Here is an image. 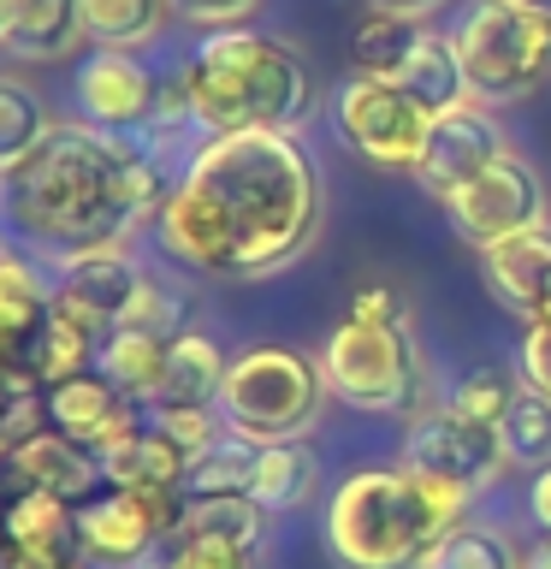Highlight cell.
<instances>
[{
    "instance_id": "obj_36",
    "label": "cell",
    "mask_w": 551,
    "mask_h": 569,
    "mask_svg": "<svg viewBox=\"0 0 551 569\" xmlns=\"http://www.w3.org/2000/svg\"><path fill=\"white\" fill-rule=\"evenodd\" d=\"M42 416H48L42 380L30 373V362H24V368H12L7 380H0V462L12 457V445H18V439H30L36 427H42Z\"/></svg>"
},
{
    "instance_id": "obj_38",
    "label": "cell",
    "mask_w": 551,
    "mask_h": 569,
    "mask_svg": "<svg viewBox=\"0 0 551 569\" xmlns=\"http://www.w3.org/2000/svg\"><path fill=\"white\" fill-rule=\"evenodd\" d=\"M515 368H522V386H528V391H540V398L551 403V315L528 320L522 350H515Z\"/></svg>"
},
{
    "instance_id": "obj_48",
    "label": "cell",
    "mask_w": 551,
    "mask_h": 569,
    "mask_svg": "<svg viewBox=\"0 0 551 569\" xmlns=\"http://www.w3.org/2000/svg\"><path fill=\"white\" fill-rule=\"evenodd\" d=\"M545 315H551V302H545Z\"/></svg>"
},
{
    "instance_id": "obj_29",
    "label": "cell",
    "mask_w": 551,
    "mask_h": 569,
    "mask_svg": "<svg viewBox=\"0 0 551 569\" xmlns=\"http://www.w3.org/2000/svg\"><path fill=\"white\" fill-rule=\"evenodd\" d=\"M256 457H261V445H249L226 427V439H213L202 457H190L184 498H249V487H256Z\"/></svg>"
},
{
    "instance_id": "obj_15",
    "label": "cell",
    "mask_w": 551,
    "mask_h": 569,
    "mask_svg": "<svg viewBox=\"0 0 551 569\" xmlns=\"http://www.w3.org/2000/svg\"><path fill=\"white\" fill-rule=\"evenodd\" d=\"M78 546L96 569H142L160 551V528L131 492L107 487L89 505H78Z\"/></svg>"
},
{
    "instance_id": "obj_41",
    "label": "cell",
    "mask_w": 551,
    "mask_h": 569,
    "mask_svg": "<svg viewBox=\"0 0 551 569\" xmlns=\"http://www.w3.org/2000/svg\"><path fill=\"white\" fill-rule=\"evenodd\" d=\"M528 505H533V522H540L551 533V469L533 475V487H528Z\"/></svg>"
},
{
    "instance_id": "obj_19",
    "label": "cell",
    "mask_w": 551,
    "mask_h": 569,
    "mask_svg": "<svg viewBox=\"0 0 551 569\" xmlns=\"http://www.w3.org/2000/svg\"><path fill=\"white\" fill-rule=\"evenodd\" d=\"M167 345H172V338H160V332H131V327H119V332L101 338L96 373L119 391V398H131V403H160V386H167Z\"/></svg>"
},
{
    "instance_id": "obj_47",
    "label": "cell",
    "mask_w": 551,
    "mask_h": 569,
    "mask_svg": "<svg viewBox=\"0 0 551 569\" xmlns=\"http://www.w3.org/2000/svg\"><path fill=\"white\" fill-rule=\"evenodd\" d=\"M0 202H7V172H0Z\"/></svg>"
},
{
    "instance_id": "obj_5",
    "label": "cell",
    "mask_w": 551,
    "mask_h": 569,
    "mask_svg": "<svg viewBox=\"0 0 551 569\" xmlns=\"http://www.w3.org/2000/svg\"><path fill=\"white\" fill-rule=\"evenodd\" d=\"M320 368H327L332 398L362 409V416H409L415 409L427 386V356L398 284H368L350 297V315L332 327Z\"/></svg>"
},
{
    "instance_id": "obj_26",
    "label": "cell",
    "mask_w": 551,
    "mask_h": 569,
    "mask_svg": "<svg viewBox=\"0 0 551 569\" xmlns=\"http://www.w3.org/2000/svg\"><path fill=\"white\" fill-rule=\"evenodd\" d=\"M53 124H60V119L48 113L42 89L24 83L18 71H0V172L24 167V160L48 142Z\"/></svg>"
},
{
    "instance_id": "obj_20",
    "label": "cell",
    "mask_w": 551,
    "mask_h": 569,
    "mask_svg": "<svg viewBox=\"0 0 551 569\" xmlns=\"http://www.w3.org/2000/svg\"><path fill=\"white\" fill-rule=\"evenodd\" d=\"M101 475H107V487H119V492H160V487H184L190 457L178 451L160 427L142 421L131 439L101 457Z\"/></svg>"
},
{
    "instance_id": "obj_11",
    "label": "cell",
    "mask_w": 551,
    "mask_h": 569,
    "mask_svg": "<svg viewBox=\"0 0 551 569\" xmlns=\"http://www.w3.org/2000/svg\"><path fill=\"white\" fill-rule=\"evenodd\" d=\"M142 273H149V261H137L131 238L78 249V256L53 261V302L107 338L124 327V315H131V302L142 291Z\"/></svg>"
},
{
    "instance_id": "obj_27",
    "label": "cell",
    "mask_w": 551,
    "mask_h": 569,
    "mask_svg": "<svg viewBox=\"0 0 551 569\" xmlns=\"http://www.w3.org/2000/svg\"><path fill=\"white\" fill-rule=\"evenodd\" d=\"M421 18H403V12H362L355 18V30H350V60L362 78H398L403 60L415 53L421 42Z\"/></svg>"
},
{
    "instance_id": "obj_23",
    "label": "cell",
    "mask_w": 551,
    "mask_h": 569,
    "mask_svg": "<svg viewBox=\"0 0 551 569\" xmlns=\"http://www.w3.org/2000/svg\"><path fill=\"white\" fill-rule=\"evenodd\" d=\"M398 83H403L421 107H433V113H451V107L474 101L469 71H462V53H457V36H451V30H433V24L421 30V42H415V53L403 60Z\"/></svg>"
},
{
    "instance_id": "obj_25",
    "label": "cell",
    "mask_w": 551,
    "mask_h": 569,
    "mask_svg": "<svg viewBox=\"0 0 551 569\" xmlns=\"http://www.w3.org/2000/svg\"><path fill=\"white\" fill-rule=\"evenodd\" d=\"M96 356H101V332L83 327L78 315H66L60 302H53L48 320H42V327H36V338H30L24 362H30L36 380H42V391H48V386H60V380H78V373H89V368H96Z\"/></svg>"
},
{
    "instance_id": "obj_46",
    "label": "cell",
    "mask_w": 551,
    "mask_h": 569,
    "mask_svg": "<svg viewBox=\"0 0 551 569\" xmlns=\"http://www.w3.org/2000/svg\"><path fill=\"white\" fill-rule=\"evenodd\" d=\"M0 36H7V0H0Z\"/></svg>"
},
{
    "instance_id": "obj_7",
    "label": "cell",
    "mask_w": 551,
    "mask_h": 569,
    "mask_svg": "<svg viewBox=\"0 0 551 569\" xmlns=\"http://www.w3.org/2000/svg\"><path fill=\"white\" fill-rule=\"evenodd\" d=\"M451 36L474 101H522L551 78V18L522 0H469Z\"/></svg>"
},
{
    "instance_id": "obj_6",
    "label": "cell",
    "mask_w": 551,
    "mask_h": 569,
    "mask_svg": "<svg viewBox=\"0 0 551 569\" xmlns=\"http://www.w3.org/2000/svg\"><path fill=\"white\" fill-rule=\"evenodd\" d=\"M327 398L332 386L320 356H302L291 345H256L231 356V373L220 386V416L249 445H284L314 433Z\"/></svg>"
},
{
    "instance_id": "obj_8",
    "label": "cell",
    "mask_w": 551,
    "mask_h": 569,
    "mask_svg": "<svg viewBox=\"0 0 551 569\" xmlns=\"http://www.w3.org/2000/svg\"><path fill=\"white\" fill-rule=\"evenodd\" d=\"M332 124L362 160L385 172H415L433 131V107H421L398 78H344L332 89Z\"/></svg>"
},
{
    "instance_id": "obj_16",
    "label": "cell",
    "mask_w": 551,
    "mask_h": 569,
    "mask_svg": "<svg viewBox=\"0 0 551 569\" xmlns=\"http://www.w3.org/2000/svg\"><path fill=\"white\" fill-rule=\"evenodd\" d=\"M7 469L18 487H30V492H53V498H66V505H89L101 487V457L89 451V445H78L71 433H60V427H36L30 439H18L12 445V457H7Z\"/></svg>"
},
{
    "instance_id": "obj_17",
    "label": "cell",
    "mask_w": 551,
    "mask_h": 569,
    "mask_svg": "<svg viewBox=\"0 0 551 569\" xmlns=\"http://www.w3.org/2000/svg\"><path fill=\"white\" fill-rule=\"evenodd\" d=\"M480 279L504 309H515L522 320H540L551 302V226L515 231V238L480 249Z\"/></svg>"
},
{
    "instance_id": "obj_45",
    "label": "cell",
    "mask_w": 551,
    "mask_h": 569,
    "mask_svg": "<svg viewBox=\"0 0 551 569\" xmlns=\"http://www.w3.org/2000/svg\"><path fill=\"white\" fill-rule=\"evenodd\" d=\"M0 546H7V505H0Z\"/></svg>"
},
{
    "instance_id": "obj_10",
    "label": "cell",
    "mask_w": 551,
    "mask_h": 569,
    "mask_svg": "<svg viewBox=\"0 0 551 569\" xmlns=\"http://www.w3.org/2000/svg\"><path fill=\"white\" fill-rule=\"evenodd\" d=\"M444 213H451L462 243L492 249V243L515 238V231L551 226V190H545V178L533 172V160L498 154L487 172H474L469 184L444 202Z\"/></svg>"
},
{
    "instance_id": "obj_40",
    "label": "cell",
    "mask_w": 551,
    "mask_h": 569,
    "mask_svg": "<svg viewBox=\"0 0 551 569\" xmlns=\"http://www.w3.org/2000/svg\"><path fill=\"white\" fill-rule=\"evenodd\" d=\"M178 18H190V24L202 30H231V24H249V12L261 7V0H167Z\"/></svg>"
},
{
    "instance_id": "obj_3",
    "label": "cell",
    "mask_w": 551,
    "mask_h": 569,
    "mask_svg": "<svg viewBox=\"0 0 551 569\" xmlns=\"http://www.w3.org/2000/svg\"><path fill=\"white\" fill-rule=\"evenodd\" d=\"M178 71H184L190 113L202 137H238V131L297 137L314 119L309 60L273 30L256 24L208 30Z\"/></svg>"
},
{
    "instance_id": "obj_30",
    "label": "cell",
    "mask_w": 551,
    "mask_h": 569,
    "mask_svg": "<svg viewBox=\"0 0 551 569\" xmlns=\"http://www.w3.org/2000/svg\"><path fill=\"white\" fill-rule=\"evenodd\" d=\"M7 540L12 546H71L78 540V505L18 487L7 498Z\"/></svg>"
},
{
    "instance_id": "obj_37",
    "label": "cell",
    "mask_w": 551,
    "mask_h": 569,
    "mask_svg": "<svg viewBox=\"0 0 551 569\" xmlns=\"http://www.w3.org/2000/svg\"><path fill=\"white\" fill-rule=\"evenodd\" d=\"M149 427H160L184 457H202L213 439H226V416L220 403H154L149 409Z\"/></svg>"
},
{
    "instance_id": "obj_14",
    "label": "cell",
    "mask_w": 551,
    "mask_h": 569,
    "mask_svg": "<svg viewBox=\"0 0 551 569\" xmlns=\"http://www.w3.org/2000/svg\"><path fill=\"white\" fill-rule=\"evenodd\" d=\"M42 403H48V427H60V433H71L78 445H89L96 457H107L113 445H124L142 427L137 421V403L119 398L101 373H78V380L48 386Z\"/></svg>"
},
{
    "instance_id": "obj_28",
    "label": "cell",
    "mask_w": 551,
    "mask_h": 569,
    "mask_svg": "<svg viewBox=\"0 0 551 569\" xmlns=\"http://www.w3.org/2000/svg\"><path fill=\"white\" fill-rule=\"evenodd\" d=\"M83 7V36L96 48H149L167 30L172 7L167 0H78Z\"/></svg>"
},
{
    "instance_id": "obj_39",
    "label": "cell",
    "mask_w": 551,
    "mask_h": 569,
    "mask_svg": "<svg viewBox=\"0 0 551 569\" xmlns=\"http://www.w3.org/2000/svg\"><path fill=\"white\" fill-rule=\"evenodd\" d=\"M0 569H89L83 546H0Z\"/></svg>"
},
{
    "instance_id": "obj_2",
    "label": "cell",
    "mask_w": 551,
    "mask_h": 569,
    "mask_svg": "<svg viewBox=\"0 0 551 569\" xmlns=\"http://www.w3.org/2000/svg\"><path fill=\"white\" fill-rule=\"evenodd\" d=\"M167 167L142 137L53 124L24 167L7 172V213L18 238L42 256H78L96 243H124L167 208Z\"/></svg>"
},
{
    "instance_id": "obj_24",
    "label": "cell",
    "mask_w": 551,
    "mask_h": 569,
    "mask_svg": "<svg viewBox=\"0 0 551 569\" xmlns=\"http://www.w3.org/2000/svg\"><path fill=\"white\" fill-rule=\"evenodd\" d=\"M226 373H231V356L220 350V338L202 332V327L178 332L167 345V386H160V403H220Z\"/></svg>"
},
{
    "instance_id": "obj_43",
    "label": "cell",
    "mask_w": 551,
    "mask_h": 569,
    "mask_svg": "<svg viewBox=\"0 0 551 569\" xmlns=\"http://www.w3.org/2000/svg\"><path fill=\"white\" fill-rule=\"evenodd\" d=\"M528 569H551V546H540V551H528Z\"/></svg>"
},
{
    "instance_id": "obj_34",
    "label": "cell",
    "mask_w": 551,
    "mask_h": 569,
    "mask_svg": "<svg viewBox=\"0 0 551 569\" xmlns=\"http://www.w3.org/2000/svg\"><path fill=\"white\" fill-rule=\"evenodd\" d=\"M433 569H528V551L492 522H462L451 540H444Z\"/></svg>"
},
{
    "instance_id": "obj_9",
    "label": "cell",
    "mask_w": 551,
    "mask_h": 569,
    "mask_svg": "<svg viewBox=\"0 0 551 569\" xmlns=\"http://www.w3.org/2000/svg\"><path fill=\"white\" fill-rule=\"evenodd\" d=\"M403 469L421 475V480H433L439 492L462 498V505H474L487 487L504 480L510 462H504V445H498V427L469 421L451 403H433V409H421V416H415V427H409Z\"/></svg>"
},
{
    "instance_id": "obj_4",
    "label": "cell",
    "mask_w": 551,
    "mask_h": 569,
    "mask_svg": "<svg viewBox=\"0 0 551 569\" xmlns=\"http://www.w3.org/2000/svg\"><path fill=\"white\" fill-rule=\"evenodd\" d=\"M469 505L433 480L398 469H355L327 498V551L338 569H433Z\"/></svg>"
},
{
    "instance_id": "obj_35",
    "label": "cell",
    "mask_w": 551,
    "mask_h": 569,
    "mask_svg": "<svg viewBox=\"0 0 551 569\" xmlns=\"http://www.w3.org/2000/svg\"><path fill=\"white\" fill-rule=\"evenodd\" d=\"M515 398H522V386H515L504 368L480 362V368H469V373H462V380L451 386V398H444V403L462 409L469 421H487V427H498V421L510 416V403H515Z\"/></svg>"
},
{
    "instance_id": "obj_18",
    "label": "cell",
    "mask_w": 551,
    "mask_h": 569,
    "mask_svg": "<svg viewBox=\"0 0 551 569\" xmlns=\"http://www.w3.org/2000/svg\"><path fill=\"white\" fill-rule=\"evenodd\" d=\"M83 36V7L78 0H7V36L0 48L18 60L42 66V60H66Z\"/></svg>"
},
{
    "instance_id": "obj_42",
    "label": "cell",
    "mask_w": 551,
    "mask_h": 569,
    "mask_svg": "<svg viewBox=\"0 0 551 569\" xmlns=\"http://www.w3.org/2000/svg\"><path fill=\"white\" fill-rule=\"evenodd\" d=\"M373 12H403V18H427L433 7H444V0H368Z\"/></svg>"
},
{
    "instance_id": "obj_31",
    "label": "cell",
    "mask_w": 551,
    "mask_h": 569,
    "mask_svg": "<svg viewBox=\"0 0 551 569\" xmlns=\"http://www.w3.org/2000/svg\"><path fill=\"white\" fill-rule=\"evenodd\" d=\"M498 445H504L510 469H528V475L551 469V403L540 398V391L522 386V398L510 403L504 421H498Z\"/></svg>"
},
{
    "instance_id": "obj_1",
    "label": "cell",
    "mask_w": 551,
    "mask_h": 569,
    "mask_svg": "<svg viewBox=\"0 0 551 569\" xmlns=\"http://www.w3.org/2000/svg\"><path fill=\"white\" fill-rule=\"evenodd\" d=\"M327 220L320 160L284 131L202 137L160 208V249L202 279H273Z\"/></svg>"
},
{
    "instance_id": "obj_13",
    "label": "cell",
    "mask_w": 551,
    "mask_h": 569,
    "mask_svg": "<svg viewBox=\"0 0 551 569\" xmlns=\"http://www.w3.org/2000/svg\"><path fill=\"white\" fill-rule=\"evenodd\" d=\"M71 96H78L83 124H96V131H119V137H142V131H149V119H154L160 78L137 60V53L96 48L78 66V78H71Z\"/></svg>"
},
{
    "instance_id": "obj_12",
    "label": "cell",
    "mask_w": 551,
    "mask_h": 569,
    "mask_svg": "<svg viewBox=\"0 0 551 569\" xmlns=\"http://www.w3.org/2000/svg\"><path fill=\"white\" fill-rule=\"evenodd\" d=\"M498 154H510L504 124L492 119L487 101H462L451 113H433V131H427V149L415 160V184L433 196V202H451V196L469 184L474 172H487Z\"/></svg>"
},
{
    "instance_id": "obj_32",
    "label": "cell",
    "mask_w": 551,
    "mask_h": 569,
    "mask_svg": "<svg viewBox=\"0 0 551 569\" xmlns=\"http://www.w3.org/2000/svg\"><path fill=\"white\" fill-rule=\"evenodd\" d=\"M124 327H131V332L178 338V332L196 327V297L178 279H167V273H154V267H149V273H142V291L131 302V315H124Z\"/></svg>"
},
{
    "instance_id": "obj_21",
    "label": "cell",
    "mask_w": 551,
    "mask_h": 569,
    "mask_svg": "<svg viewBox=\"0 0 551 569\" xmlns=\"http://www.w3.org/2000/svg\"><path fill=\"white\" fill-rule=\"evenodd\" d=\"M320 492V457L309 451V439H284V445H261L256 457V487L249 498L267 516H297L309 510Z\"/></svg>"
},
{
    "instance_id": "obj_33",
    "label": "cell",
    "mask_w": 551,
    "mask_h": 569,
    "mask_svg": "<svg viewBox=\"0 0 551 569\" xmlns=\"http://www.w3.org/2000/svg\"><path fill=\"white\" fill-rule=\"evenodd\" d=\"M256 551L261 546H243V540H220V533H167L160 551L142 569H256Z\"/></svg>"
},
{
    "instance_id": "obj_22",
    "label": "cell",
    "mask_w": 551,
    "mask_h": 569,
    "mask_svg": "<svg viewBox=\"0 0 551 569\" xmlns=\"http://www.w3.org/2000/svg\"><path fill=\"white\" fill-rule=\"evenodd\" d=\"M53 309V273L42 267V256L12 238V231H0V320H7L12 332L36 338V327L48 320Z\"/></svg>"
},
{
    "instance_id": "obj_44",
    "label": "cell",
    "mask_w": 551,
    "mask_h": 569,
    "mask_svg": "<svg viewBox=\"0 0 551 569\" xmlns=\"http://www.w3.org/2000/svg\"><path fill=\"white\" fill-rule=\"evenodd\" d=\"M522 7H533V12H540V18H551V0H522Z\"/></svg>"
}]
</instances>
